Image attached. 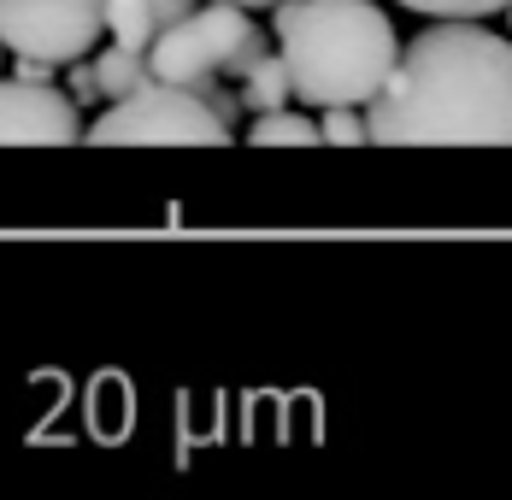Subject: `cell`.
Returning a JSON list of instances; mask_svg holds the SVG:
<instances>
[{"label": "cell", "mask_w": 512, "mask_h": 500, "mask_svg": "<svg viewBox=\"0 0 512 500\" xmlns=\"http://www.w3.org/2000/svg\"><path fill=\"white\" fill-rule=\"evenodd\" d=\"M377 148H512V42L483 18L418 30L365 106Z\"/></svg>", "instance_id": "cell-1"}, {"label": "cell", "mask_w": 512, "mask_h": 500, "mask_svg": "<svg viewBox=\"0 0 512 500\" xmlns=\"http://www.w3.org/2000/svg\"><path fill=\"white\" fill-rule=\"evenodd\" d=\"M277 53L295 77L301 106H371L395 77L401 42L389 12L371 0H277Z\"/></svg>", "instance_id": "cell-2"}, {"label": "cell", "mask_w": 512, "mask_h": 500, "mask_svg": "<svg viewBox=\"0 0 512 500\" xmlns=\"http://www.w3.org/2000/svg\"><path fill=\"white\" fill-rule=\"evenodd\" d=\"M242 95H224L218 83H142L136 95L106 100V112L89 124L95 148H230L236 142Z\"/></svg>", "instance_id": "cell-3"}, {"label": "cell", "mask_w": 512, "mask_h": 500, "mask_svg": "<svg viewBox=\"0 0 512 500\" xmlns=\"http://www.w3.org/2000/svg\"><path fill=\"white\" fill-rule=\"evenodd\" d=\"M265 36L248 24V6H224V0H201L183 24H171L159 36L148 59H154V77L165 83H201L212 89L218 77H248L259 59H265Z\"/></svg>", "instance_id": "cell-4"}, {"label": "cell", "mask_w": 512, "mask_h": 500, "mask_svg": "<svg viewBox=\"0 0 512 500\" xmlns=\"http://www.w3.org/2000/svg\"><path fill=\"white\" fill-rule=\"evenodd\" d=\"M106 30V0H0V42L53 65L89 59Z\"/></svg>", "instance_id": "cell-5"}, {"label": "cell", "mask_w": 512, "mask_h": 500, "mask_svg": "<svg viewBox=\"0 0 512 500\" xmlns=\"http://www.w3.org/2000/svg\"><path fill=\"white\" fill-rule=\"evenodd\" d=\"M89 142L83 100L59 83L36 77H0V148H71Z\"/></svg>", "instance_id": "cell-6"}, {"label": "cell", "mask_w": 512, "mask_h": 500, "mask_svg": "<svg viewBox=\"0 0 512 500\" xmlns=\"http://www.w3.org/2000/svg\"><path fill=\"white\" fill-rule=\"evenodd\" d=\"M236 95H242L248 112H277V106H289V100H295V77H289L283 53H265L254 71L236 83Z\"/></svg>", "instance_id": "cell-7"}, {"label": "cell", "mask_w": 512, "mask_h": 500, "mask_svg": "<svg viewBox=\"0 0 512 500\" xmlns=\"http://www.w3.org/2000/svg\"><path fill=\"white\" fill-rule=\"evenodd\" d=\"M248 142H254V148H318V142H324V124H312L301 112L277 106V112H254Z\"/></svg>", "instance_id": "cell-8"}, {"label": "cell", "mask_w": 512, "mask_h": 500, "mask_svg": "<svg viewBox=\"0 0 512 500\" xmlns=\"http://www.w3.org/2000/svg\"><path fill=\"white\" fill-rule=\"evenodd\" d=\"M95 71H101L106 100H124V95H136L142 83H154V59L142 48H124V42H112L106 53H95Z\"/></svg>", "instance_id": "cell-9"}, {"label": "cell", "mask_w": 512, "mask_h": 500, "mask_svg": "<svg viewBox=\"0 0 512 500\" xmlns=\"http://www.w3.org/2000/svg\"><path fill=\"white\" fill-rule=\"evenodd\" d=\"M106 30H112V42H124V48H154L159 42V24H154V0H106Z\"/></svg>", "instance_id": "cell-10"}, {"label": "cell", "mask_w": 512, "mask_h": 500, "mask_svg": "<svg viewBox=\"0 0 512 500\" xmlns=\"http://www.w3.org/2000/svg\"><path fill=\"white\" fill-rule=\"evenodd\" d=\"M318 124H324V142H330V148H359V142H371V124L359 118L354 106H324Z\"/></svg>", "instance_id": "cell-11"}, {"label": "cell", "mask_w": 512, "mask_h": 500, "mask_svg": "<svg viewBox=\"0 0 512 500\" xmlns=\"http://www.w3.org/2000/svg\"><path fill=\"white\" fill-rule=\"evenodd\" d=\"M418 18H489V12H507L512 0H401Z\"/></svg>", "instance_id": "cell-12"}, {"label": "cell", "mask_w": 512, "mask_h": 500, "mask_svg": "<svg viewBox=\"0 0 512 500\" xmlns=\"http://www.w3.org/2000/svg\"><path fill=\"white\" fill-rule=\"evenodd\" d=\"M65 83H71V95L83 100V106H95V100H106V89H101V71H95V59H71V65H65Z\"/></svg>", "instance_id": "cell-13"}, {"label": "cell", "mask_w": 512, "mask_h": 500, "mask_svg": "<svg viewBox=\"0 0 512 500\" xmlns=\"http://www.w3.org/2000/svg\"><path fill=\"white\" fill-rule=\"evenodd\" d=\"M195 6H201V0H154V24H159V36H165L171 24H183V18H189Z\"/></svg>", "instance_id": "cell-14"}, {"label": "cell", "mask_w": 512, "mask_h": 500, "mask_svg": "<svg viewBox=\"0 0 512 500\" xmlns=\"http://www.w3.org/2000/svg\"><path fill=\"white\" fill-rule=\"evenodd\" d=\"M224 6H248V12H259V6H277V0H224Z\"/></svg>", "instance_id": "cell-15"}, {"label": "cell", "mask_w": 512, "mask_h": 500, "mask_svg": "<svg viewBox=\"0 0 512 500\" xmlns=\"http://www.w3.org/2000/svg\"><path fill=\"white\" fill-rule=\"evenodd\" d=\"M507 24H512V6H507Z\"/></svg>", "instance_id": "cell-16"}, {"label": "cell", "mask_w": 512, "mask_h": 500, "mask_svg": "<svg viewBox=\"0 0 512 500\" xmlns=\"http://www.w3.org/2000/svg\"><path fill=\"white\" fill-rule=\"evenodd\" d=\"M0 48H6V42H0Z\"/></svg>", "instance_id": "cell-17"}]
</instances>
